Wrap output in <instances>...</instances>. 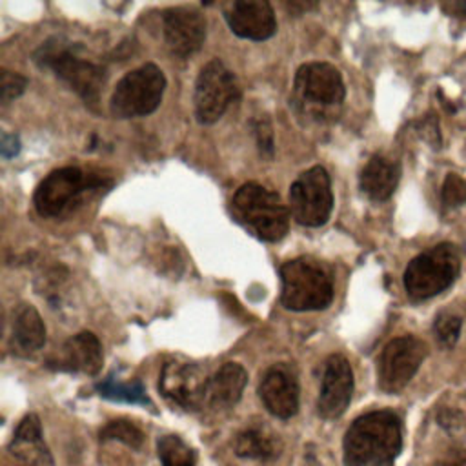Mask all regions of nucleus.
Here are the masks:
<instances>
[{
  "label": "nucleus",
  "instance_id": "nucleus-1",
  "mask_svg": "<svg viewBox=\"0 0 466 466\" xmlns=\"http://www.w3.org/2000/svg\"><path fill=\"white\" fill-rule=\"evenodd\" d=\"M346 466H393L402 450V426L397 413L375 410L357 417L346 430Z\"/></svg>",
  "mask_w": 466,
  "mask_h": 466
},
{
  "label": "nucleus",
  "instance_id": "nucleus-2",
  "mask_svg": "<svg viewBox=\"0 0 466 466\" xmlns=\"http://www.w3.org/2000/svg\"><path fill=\"white\" fill-rule=\"evenodd\" d=\"M231 213L238 224L266 242L280 240L289 228V213L280 197L257 182L242 184L237 189Z\"/></svg>",
  "mask_w": 466,
  "mask_h": 466
},
{
  "label": "nucleus",
  "instance_id": "nucleus-3",
  "mask_svg": "<svg viewBox=\"0 0 466 466\" xmlns=\"http://www.w3.org/2000/svg\"><path fill=\"white\" fill-rule=\"evenodd\" d=\"M280 302L291 311L324 309L333 300L329 271L317 260L299 257L280 266Z\"/></svg>",
  "mask_w": 466,
  "mask_h": 466
},
{
  "label": "nucleus",
  "instance_id": "nucleus-4",
  "mask_svg": "<svg viewBox=\"0 0 466 466\" xmlns=\"http://www.w3.org/2000/svg\"><path fill=\"white\" fill-rule=\"evenodd\" d=\"M461 271L459 251L450 242H441L410 260L404 271V288L410 299L426 300L448 289Z\"/></svg>",
  "mask_w": 466,
  "mask_h": 466
},
{
  "label": "nucleus",
  "instance_id": "nucleus-5",
  "mask_svg": "<svg viewBox=\"0 0 466 466\" xmlns=\"http://www.w3.org/2000/svg\"><path fill=\"white\" fill-rule=\"evenodd\" d=\"M35 60L55 71L86 104H96L106 84V69L98 64L80 58L69 47L55 42H46L35 55Z\"/></svg>",
  "mask_w": 466,
  "mask_h": 466
},
{
  "label": "nucleus",
  "instance_id": "nucleus-6",
  "mask_svg": "<svg viewBox=\"0 0 466 466\" xmlns=\"http://www.w3.org/2000/svg\"><path fill=\"white\" fill-rule=\"evenodd\" d=\"M164 89V73L155 64H144L118 80L109 100V109L116 118L149 115L160 106Z\"/></svg>",
  "mask_w": 466,
  "mask_h": 466
},
{
  "label": "nucleus",
  "instance_id": "nucleus-7",
  "mask_svg": "<svg viewBox=\"0 0 466 466\" xmlns=\"http://www.w3.org/2000/svg\"><path fill=\"white\" fill-rule=\"evenodd\" d=\"M104 186L102 178L84 173L76 166L51 171L36 187L33 204L40 217H62L82 202L87 191Z\"/></svg>",
  "mask_w": 466,
  "mask_h": 466
},
{
  "label": "nucleus",
  "instance_id": "nucleus-8",
  "mask_svg": "<svg viewBox=\"0 0 466 466\" xmlns=\"http://www.w3.org/2000/svg\"><path fill=\"white\" fill-rule=\"evenodd\" d=\"M333 208L329 175L322 166L300 173L289 187V209L293 218L306 228H319L328 222Z\"/></svg>",
  "mask_w": 466,
  "mask_h": 466
},
{
  "label": "nucleus",
  "instance_id": "nucleus-9",
  "mask_svg": "<svg viewBox=\"0 0 466 466\" xmlns=\"http://www.w3.org/2000/svg\"><path fill=\"white\" fill-rule=\"evenodd\" d=\"M235 75L218 58L209 60L195 82V115L200 124L217 122L238 98Z\"/></svg>",
  "mask_w": 466,
  "mask_h": 466
},
{
  "label": "nucleus",
  "instance_id": "nucleus-10",
  "mask_svg": "<svg viewBox=\"0 0 466 466\" xmlns=\"http://www.w3.org/2000/svg\"><path fill=\"white\" fill-rule=\"evenodd\" d=\"M426 353V344L413 335L390 340L377 360L379 388L386 393H399L413 379Z\"/></svg>",
  "mask_w": 466,
  "mask_h": 466
},
{
  "label": "nucleus",
  "instance_id": "nucleus-11",
  "mask_svg": "<svg viewBox=\"0 0 466 466\" xmlns=\"http://www.w3.org/2000/svg\"><path fill=\"white\" fill-rule=\"evenodd\" d=\"M209 377L195 362L169 360L162 366L158 388L173 404L184 410H198L206 404Z\"/></svg>",
  "mask_w": 466,
  "mask_h": 466
},
{
  "label": "nucleus",
  "instance_id": "nucleus-12",
  "mask_svg": "<svg viewBox=\"0 0 466 466\" xmlns=\"http://www.w3.org/2000/svg\"><path fill=\"white\" fill-rule=\"evenodd\" d=\"M293 87L300 102L317 107L339 106L346 95L342 75L328 62L302 64L295 73Z\"/></svg>",
  "mask_w": 466,
  "mask_h": 466
},
{
  "label": "nucleus",
  "instance_id": "nucleus-13",
  "mask_svg": "<svg viewBox=\"0 0 466 466\" xmlns=\"http://www.w3.org/2000/svg\"><path fill=\"white\" fill-rule=\"evenodd\" d=\"M353 393V371L346 357L329 355L324 362L317 411L322 419H337L350 406Z\"/></svg>",
  "mask_w": 466,
  "mask_h": 466
},
{
  "label": "nucleus",
  "instance_id": "nucleus-14",
  "mask_svg": "<svg viewBox=\"0 0 466 466\" xmlns=\"http://www.w3.org/2000/svg\"><path fill=\"white\" fill-rule=\"evenodd\" d=\"M164 40L180 58L197 53L206 40V18L193 7H171L162 15Z\"/></svg>",
  "mask_w": 466,
  "mask_h": 466
},
{
  "label": "nucleus",
  "instance_id": "nucleus-15",
  "mask_svg": "<svg viewBox=\"0 0 466 466\" xmlns=\"http://www.w3.org/2000/svg\"><path fill=\"white\" fill-rule=\"evenodd\" d=\"M258 397L271 415L279 419L293 417L299 410V379L295 370L286 362L269 366L260 379Z\"/></svg>",
  "mask_w": 466,
  "mask_h": 466
},
{
  "label": "nucleus",
  "instance_id": "nucleus-16",
  "mask_svg": "<svg viewBox=\"0 0 466 466\" xmlns=\"http://www.w3.org/2000/svg\"><path fill=\"white\" fill-rule=\"evenodd\" d=\"M224 18L229 29L249 40H266L275 35V11L266 0H237L224 7Z\"/></svg>",
  "mask_w": 466,
  "mask_h": 466
},
{
  "label": "nucleus",
  "instance_id": "nucleus-17",
  "mask_svg": "<svg viewBox=\"0 0 466 466\" xmlns=\"http://www.w3.org/2000/svg\"><path fill=\"white\" fill-rule=\"evenodd\" d=\"M104 355L102 346L96 335L91 331H80L67 339L51 364L56 370L69 371V373H84V375H96L102 368Z\"/></svg>",
  "mask_w": 466,
  "mask_h": 466
},
{
  "label": "nucleus",
  "instance_id": "nucleus-18",
  "mask_svg": "<svg viewBox=\"0 0 466 466\" xmlns=\"http://www.w3.org/2000/svg\"><path fill=\"white\" fill-rule=\"evenodd\" d=\"M9 453L27 466H53L51 453L42 439V424L38 415L29 413L20 420L9 442Z\"/></svg>",
  "mask_w": 466,
  "mask_h": 466
},
{
  "label": "nucleus",
  "instance_id": "nucleus-19",
  "mask_svg": "<svg viewBox=\"0 0 466 466\" xmlns=\"http://www.w3.org/2000/svg\"><path fill=\"white\" fill-rule=\"evenodd\" d=\"M46 344V326L35 306L18 304L11 320V348L16 355L36 353Z\"/></svg>",
  "mask_w": 466,
  "mask_h": 466
},
{
  "label": "nucleus",
  "instance_id": "nucleus-20",
  "mask_svg": "<svg viewBox=\"0 0 466 466\" xmlns=\"http://www.w3.org/2000/svg\"><path fill=\"white\" fill-rule=\"evenodd\" d=\"M246 384L248 371L237 362H226L209 377L206 404L213 408H231L240 400Z\"/></svg>",
  "mask_w": 466,
  "mask_h": 466
},
{
  "label": "nucleus",
  "instance_id": "nucleus-21",
  "mask_svg": "<svg viewBox=\"0 0 466 466\" xmlns=\"http://www.w3.org/2000/svg\"><path fill=\"white\" fill-rule=\"evenodd\" d=\"M400 177V167L397 162L375 155L371 157L366 166L360 171L359 184L364 195H368L371 200H386L393 195Z\"/></svg>",
  "mask_w": 466,
  "mask_h": 466
},
{
  "label": "nucleus",
  "instance_id": "nucleus-22",
  "mask_svg": "<svg viewBox=\"0 0 466 466\" xmlns=\"http://www.w3.org/2000/svg\"><path fill=\"white\" fill-rule=\"evenodd\" d=\"M233 450L244 459L273 461L280 455L282 442L264 426H248L235 435Z\"/></svg>",
  "mask_w": 466,
  "mask_h": 466
},
{
  "label": "nucleus",
  "instance_id": "nucleus-23",
  "mask_svg": "<svg viewBox=\"0 0 466 466\" xmlns=\"http://www.w3.org/2000/svg\"><path fill=\"white\" fill-rule=\"evenodd\" d=\"M157 451L162 466H197L195 450L178 435H162L157 441Z\"/></svg>",
  "mask_w": 466,
  "mask_h": 466
},
{
  "label": "nucleus",
  "instance_id": "nucleus-24",
  "mask_svg": "<svg viewBox=\"0 0 466 466\" xmlns=\"http://www.w3.org/2000/svg\"><path fill=\"white\" fill-rule=\"evenodd\" d=\"M96 390L102 397L111 399V400H124V402H133V404H149L146 390L138 380L122 382L115 377H107V379H104L102 382L96 384Z\"/></svg>",
  "mask_w": 466,
  "mask_h": 466
},
{
  "label": "nucleus",
  "instance_id": "nucleus-25",
  "mask_svg": "<svg viewBox=\"0 0 466 466\" xmlns=\"http://www.w3.org/2000/svg\"><path fill=\"white\" fill-rule=\"evenodd\" d=\"M100 439L102 441H118V442H124L126 446H129L133 450H138L144 442V433L133 422L118 419V420L107 422L100 430Z\"/></svg>",
  "mask_w": 466,
  "mask_h": 466
},
{
  "label": "nucleus",
  "instance_id": "nucleus-26",
  "mask_svg": "<svg viewBox=\"0 0 466 466\" xmlns=\"http://www.w3.org/2000/svg\"><path fill=\"white\" fill-rule=\"evenodd\" d=\"M461 328H462V320L453 313H441L433 322L435 339L442 348H453L457 344Z\"/></svg>",
  "mask_w": 466,
  "mask_h": 466
},
{
  "label": "nucleus",
  "instance_id": "nucleus-27",
  "mask_svg": "<svg viewBox=\"0 0 466 466\" xmlns=\"http://www.w3.org/2000/svg\"><path fill=\"white\" fill-rule=\"evenodd\" d=\"M27 87V78L9 71V69H2L0 73V100L2 106H7L9 102H13L15 98H18Z\"/></svg>",
  "mask_w": 466,
  "mask_h": 466
},
{
  "label": "nucleus",
  "instance_id": "nucleus-28",
  "mask_svg": "<svg viewBox=\"0 0 466 466\" xmlns=\"http://www.w3.org/2000/svg\"><path fill=\"white\" fill-rule=\"evenodd\" d=\"M441 198H442V204L446 208H459L461 204H464L466 202V182H464V178L455 175V173H450L444 178Z\"/></svg>",
  "mask_w": 466,
  "mask_h": 466
},
{
  "label": "nucleus",
  "instance_id": "nucleus-29",
  "mask_svg": "<svg viewBox=\"0 0 466 466\" xmlns=\"http://www.w3.org/2000/svg\"><path fill=\"white\" fill-rule=\"evenodd\" d=\"M437 422L453 437L466 439V415L455 408H441L437 413Z\"/></svg>",
  "mask_w": 466,
  "mask_h": 466
},
{
  "label": "nucleus",
  "instance_id": "nucleus-30",
  "mask_svg": "<svg viewBox=\"0 0 466 466\" xmlns=\"http://www.w3.org/2000/svg\"><path fill=\"white\" fill-rule=\"evenodd\" d=\"M253 131L257 137V146L260 149V155L271 158L273 157V131H271L269 120L266 116H258L253 124Z\"/></svg>",
  "mask_w": 466,
  "mask_h": 466
},
{
  "label": "nucleus",
  "instance_id": "nucleus-31",
  "mask_svg": "<svg viewBox=\"0 0 466 466\" xmlns=\"http://www.w3.org/2000/svg\"><path fill=\"white\" fill-rule=\"evenodd\" d=\"M433 466H466V451L464 450H450Z\"/></svg>",
  "mask_w": 466,
  "mask_h": 466
},
{
  "label": "nucleus",
  "instance_id": "nucleus-32",
  "mask_svg": "<svg viewBox=\"0 0 466 466\" xmlns=\"http://www.w3.org/2000/svg\"><path fill=\"white\" fill-rule=\"evenodd\" d=\"M20 151V140L16 135H9V133H4L2 137V155L5 158H11L15 157L16 153Z\"/></svg>",
  "mask_w": 466,
  "mask_h": 466
},
{
  "label": "nucleus",
  "instance_id": "nucleus-33",
  "mask_svg": "<svg viewBox=\"0 0 466 466\" xmlns=\"http://www.w3.org/2000/svg\"><path fill=\"white\" fill-rule=\"evenodd\" d=\"M442 11L450 13L451 16L466 18V0H450L442 4Z\"/></svg>",
  "mask_w": 466,
  "mask_h": 466
}]
</instances>
